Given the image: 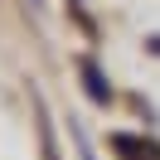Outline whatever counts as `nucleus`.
<instances>
[{
	"label": "nucleus",
	"instance_id": "nucleus-1",
	"mask_svg": "<svg viewBox=\"0 0 160 160\" xmlns=\"http://www.w3.org/2000/svg\"><path fill=\"white\" fill-rule=\"evenodd\" d=\"M82 88L92 92V102H107V97H112V92H107V78H102L97 63H82Z\"/></svg>",
	"mask_w": 160,
	"mask_h": 160
},
{
	"label": "nucleus",
	"instance_id": "nucleus-2",
	"mask_svg": "<svg viewBox=\"0 0 160 160\" xmlns=\"http://www.w3.org/2000/svg\"><path fill=\"white\" fill-rule=\"evenodd\" d=\"M39 146H44V160H58V146H53V131L44 117H39Z\"/></svg>",
	"mask_w": 160,
	"mask_h": 160
},
{
	"label": "nucleus",
	"instance_id": "nucleus-3",
	"mask_svg": "<svg viewBox=\"0 0 160 160\" xmlns=\"http://www.w3.org/2000/svg\"><path fill=\"white\" fill-rule=\"evenodd\" d=\"M73 131H78V126H73ZM78 155H82V160H97V155H92V146H88V136H82V131H78Z\"/></svg>",
	"mask_w": 160,
	"mask_h": 160
}]
</instances>
